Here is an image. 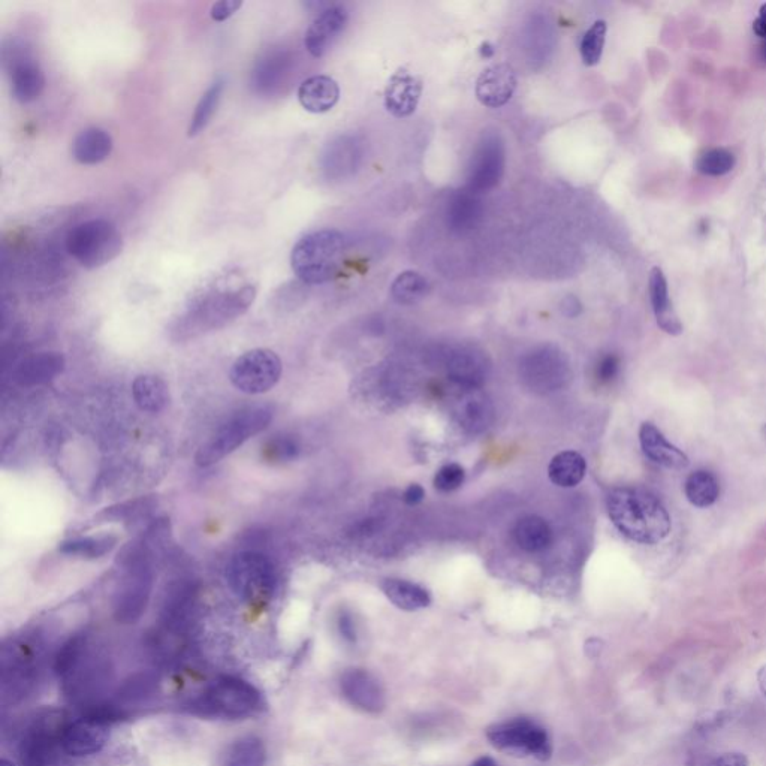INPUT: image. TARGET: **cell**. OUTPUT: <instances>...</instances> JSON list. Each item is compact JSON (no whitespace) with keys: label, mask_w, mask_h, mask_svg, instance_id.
<instances>
[{"label":"cell","mask_w":766,"mask_h":766,"mask_svg":"<svg viewBox=\"0 0 766 766\" xmlns=\"http://www.w3.org/2000/svg\"><path fill=\"white\" fill-rule=\"evenodd\" d=\"M606 509L612 524L638 544L656 545L671 533L668 509L656 494L644 488H614L606 497Z\"/></svg>","instance_id":"obj_1"},{"label":"cell","mask_w":766,"mask_h":766,"mask_svg":"<svg viewBox=\"0 0 766 766\" xmlns=\"http://www.w3.org/2000/svg\"><path fill=\"white\" fill-rule=\"evenodd\" d=\"M256 298V286L244 283L228 289H211L196 298L171 330L177 342L195 339L201 334L220 330L249 310Z\"/></svg>","instance_id":"obj_2"},{"label":"cell","mask_w":766,"mask_h":766,"mask_svg":"<svg viewBox=\"0 0 766 766\" xmlns=\"http://www.w3.org/2000/svg\"><path fill=\"white\" fill-rule=\"evenodd\" d=\"M345 249V235L336 229L310 232L292 249V270L306 285L330 282L339 273Z\"/></svg>","instance_id":"obj_3"},{"label":"cell","mask_w":766,"mask_h":766,"mask_svg":"<svg viewBox=\"0 0 766 766\" xmlns=\"http://www.w3.org/2000/svg\"><path fill=\"white\" fill-rule=\"evenodd\" d=\"M119 557L126 576L114 599V617L119 623L134 624L146 612L155 575L150 565V553L140 545L129 544Z\"/></svg>","instance_id":"obj_4"},{"label":"cell","mask_w":766,"mask_h":766,"mask_svg":"<svg viewBox=\"0 0 766 766\" xmlns=\"http://www.w3.org/2000/svg\"><path fill=\"white\" fill-rule=\"evenodd\" d=\"M262 708V696L249 681L223 677L191 702V713L208 719H244Z\"/></svg>","instance_id":"obj_5"},{"label":"cell","mask_w":766,"mask_h":766,"mask_svg":"<svg viewBox=\"0 0 766 766\" xmlns=\"http://www.w3.org/2000/svg\"><path fill=\"white\" fill-rule=\"evenodd\" d=\"M273 409L268 406L250 407L237 413L223 424L195 455L199 467L213 466L232 454L244 442L264 431L273 421Z\"/></svg>","instance_id":"obj_6"},{"label":"cell","mask_w":766,"mask_h":766,"mask_svg":"<svg viewBox=\"0 0 766 766\" xmlns=\"http://www.w3.org/2000/svg\"><path fill=\"white\" fill-rule=\"evenodd\" d=\"M66 249L81 267L95 270L110 264L122 253L123 237L108 220H87L69 232Z\"/></svg>","instance_id":"obj_7"},{"label":"cell","mask_w":766,"mask_h":766,"mask_svg":"<svg viewBox=\"0 0 766 766\" xmlns=\"http://www.w3.org/2000/svg\"><path fill=\"white\" fill-rule=\"evenodd\" d=\"M225 575L231 590L250 605H264L276 593V569L267 556L256 551L235 554Z\"/></svg>","instance_id":"obj_8"},{"label":"cell","mask_w":766,"mask_h":766,"mask_svg":"<svg viewBox=\"0 0 766 766\" xmlns=\"http://www.w3.org/2000/svg\"><path fill=\"white\" fill-rule=\"evenodd\" d=\"M487 738L494 749L515 758L532 756L539 761H548L553 755V744L547 729L526 717L490 726Z\"/></svg>","instance_id":"obj_9"},{"label":"cell","mask_w":766,"mask_h":766,"mask_svg":"<svg viewBox=\"0 0 766 766\" xmlns=\"http://www.w3.org/2000/svg\"><path fill=\"white\" fill-rule=\"evenodd\" d=\"M282 360L270 349H253L241 355L231 369V382L249 395L265 394L282 378Z\"/></svg>","instance_id":"obj_10"},{"label":"cell","mask_w":766,"mask_h":766,"mask_svg":"<svg viewBox=\"0 0 766 766\" xmlns=\"http://www.w3.org/2000/svg\"><path fill=\"white\" fill-rule=\"evenodd\" d=\"M521 375L533 391H554L568 381V363L556 349L542 348L524 360Z\"/></svg>","instance_id":"obj_11"},{"label":"cell","mask_w":766,"mask_h":766,"mask_svg":"<svg viewBox=\"0 0 766 766\" xmlns=\"http://www.w3.org/2000/svg\"><path fill=\"white\" fill-rule=\"evenodd\" d=\"M505 173V146L499 137L484 138L470 167L467 189L475 193L496 188Z\"/></svg>","instance_id":"obj_12"},{"label":"cell","mask_w":766,"mask_h":766,"mask_svg":"<svg viewBox=\"0 0 766 766\" xmlns=\"http://www.w3.org/2000/svg\"><path fill=\"white\" fill-rule=\"evenodd\" d=\"M340 689L349 704L369 714L385 710V690L378 677L366 669H348L340 678Z\"/></svg>","instance_id":"obj_13"},{"label":"cell","mask_w":766,"mask_h":766,"mask_svg":"<svg viewBox=\"0 0 766 766\" xmlns=\"http://www.w3.org/2000/svg\"><path fill=\"white\" fill-rule=\"evenodd\" d=\"M59 741L66 755L74 756V758L96 755L101 752L107 741L104 722L89 717V719L66 723L60 728Z\"/></svg>","instance_id":"obj_14"},{"label":"cell","mask_w":766,"mask_h":766,"mask_svg":"<svg viewBox=\"0 0 766 766\" xmlns=\"http://www.w3.org/2000/svg\"><path fill=\"white\" fill-rule=\"evenodd\" d=\"M518 78L515 69L508 63L484 69L476 80L475 93L484 107L502 108L511 101L517 90Z\"/></svg>","instance_id":"obj_15"},{"label":"cell","mask_w":766,"mask_h":766,"mask_svg":"<svg viewBox=\"0 0 766 766\" xmlns=\"http://www.w3.org/2000/svg\"><path fill=\"white\" fill-rule=\"evenodd\" d=\"M422 89L421 78L410 74L407 69H397L385 87L383 102L386 111L397 119L412 116L421 101Z\"/></svg>","instance_id":"obj_16"},{"label":"cell","mask_w":766,"mask_h":766,"mask_svg":"<svg viewBox=\"0 0 766 766\" xmlns=\"http://www.w3.org/2000/svg\"><path fill=\"white\" fill-rule=\"evenodd\" d=\"M349 15L343 6L324 9L307 29L304 45L313 57H322L348 26Z\"/></svg>","instance_id":"obj_17"},{"label":"cell","mask_w":766,"mask_h":766,"mask_svg":"<svg viewBox=\"0 0 766 766\" xmlns=\"http://www.w3.org/2000/svg\"><path fill=\"white\" fill-rule=\"evenodd\" d=\"M639 443L645 457L654 464L671 470H683L689 466V457L677 446L672 445L651 422H644L639 428Z\"/></svg>","instance_id":"obj_18"},{"label":"cell","mask_w":766,"mask_h":766,"mask_svg":"<svg viewBox=\"0 0 766 766\" xmlns=\"http://www.w3.org/2000/svg\"><path fill=\"white\" fill-rule=\"evenodd\" d=\"M454 415L464 430L473 434L482 433L493 422V404L481 388L463 389L455 401Z\"/></svg>","instance_id":"obj_19"},{"label":"cell","mask_w":766,"mask_h":766,"mask_svg":"<svg viewBox=\"0 0 766 766\" xmlns=\"http://www.w3.org/2000/svg\"><path fill=\"white\" fill-rule=\"evenodd\" d=\"M448 376L461 389H479L487 381L488 363L473 349H458L448 360Z\"/></svg>","instance_id":"obj_20"},{"label":"cell","mask_w":766,"mask_h":766,"mask_svg":"<svg viewBox=\"0 0 766 766\" xmlns=\"http://www.w3.org/2000/svg\"><path fill=\"white\" fill-rule=\"evenodd\" d=\"M65 370V357L59 352H39L18 364L14 381L20 386L44 385Z\"/></svg>","instance_id":"obj_21"},{"label":"cell","mask_w":766,"mask_h":766,"mask_svg":"<svg viewBox=\"0 0 766 766\" xmlns=\"http://www.w3.org/2000/svg\"><path fill=\"white\" fill-rule=\"evenodd\" d=\"M648 292H650L651 307L656 316L657 325L671 336H680L683 333V324L675 313L669 297L668 280L663 274L662 268L654 267L648 280Z\"/></svg>","instance_id":"obj_22"},{"label":"cell","mask_w":766,"mask_h":766,"mask_svg":"<svg viewBox=\"0 0 766 766\" xmlns=\"http://www.w3.org/2000/svg\"><path fill=\"white\" fill-rule=\"evenodd\" d=\"M340 99V87L328 75L307 78L298 87V102L312 114H324L333 110Z\"/></svg>","instance_id":"obj_23"},{"label":"cell","mask_w":766,"mask_h":766,"mask_svg":"<svg viewBox=\"0 0 766 766\" xmlns=\"http://www.w3.org/2000/svg\"><path fill=\"white\" fill-rule=\"evenodd\" d=\"M12 95L21 104H30L42 95L45 75L38 62L30 57L15 60L11 71Z\"/></svg>","instance_id":"obj_24"},{"label":"cell","mask_w":766,"mask_h":766,"mask_svg":"<svg viewBox=\"0 0 766 766\" xmlns=\"http://www.w3.org/2000/svg\"><path fill=\"white\" fill-rule=\"evenodd\" d=\"M113 138L101 128H87L75 137L72 156L81 165H98L110 158Z\"/></svg>","instance_id":"obj_25"},{"label":"cell","mask_w":766,"mask_h":766,"mask_svg":"<svg viewBox=\"0 0 766 766\" xmlns=\"http://www.w3.org/2000/svg\"><path fill=\"white\" fill-rule=\"evenodd\" d=\"M514 539L526 553H542L553 544V530L544 518L527 515L515 524Z\"/></svg>","instance_id":"obj_26"},{"label":"cell","mask_w":766,"mask_h":766,"mask_svg":"<svg viewBox=\"0 0 766 766\" xmlns=\"http://www.w3.org/2000/svg\"><path fill=\"white\" fill-rule=\"evenodd\" d=\"M382 591L389 602L403 611H419L430 606V593L421 585L406 579L389 578L382 582Z\"/></svg>","instance_id":"obj_27"},{"label":"cell","mask_w":766,"mask_h":766,"mask_svg":"<svg viewBox=\"0 0 766 766\" xmlns=\"http://www.w3.org/2000/svg\"><path fill=\"white\" fill-rule=\"evenodd\" d=\"M135 404L143 412L159 413L170 403V389L158 376L141 375L132 383Z\"/></svg>","instance_id":"obj_28"},{"label":"cell","mask_w":766,"mask_h":766,"mask_svg":"<svg viewBox=\"0 0 766 766\" xmlns=\"http://www.w3.org/2000/svg\"><path fill=\"white\" fill-rule=\"evenodd\" d=\"M289 57L279 53L265 56L253 71V86L261 93H274L283 86L289 74Z\"/></svg>","instance_id":"obj_29"},{"label":"cell","mask_w":766,"mask_h":766,"mask_svg":"<svg viewBox=\"0 0 766 766\" xmlns=\"http://www.w3.org/2000/svg\"><path fill=\"white\" fill-rule=\"evenodd\" d=\"M587 473V463L579 452L563 451L551 460L548 476L560 488H574L581 484Z\"/></svg>","instance_id":"obj_30"},{"label":"cell","mask_w":766,"mask_h":766,"mask_svg":"<svg viewBox=\"0 0 766 766\" xmlns=\"http://www.w3.org/2000/svg\"><path fill=\"white\" fill-rule=\"evenodd\" d=\"M158 506V499L155 496L140 497V499L129 500V502L119 503V505L105 508L104 511L95 515L96 524L99 523H125L132 524L143 518L149 517Z\"/></svg>","instance_id":"obj_31"},{"label":"cell","mask_w":766,"mask_h":766,"mask_svg":"<svg viewBox=\"0 0 766 766\" xmlns=\"http://www.w3.org/2000/svg\"><path fill=\"white\" fill-rule=\"evenodd\" d=\"M117 536H84V538L68 539L59 545V553L74 559L98 560L110 554L116 548Z\"/></svg>","instance_id":"obj_32"},{"label":"cell","mask_w":766,"mask_h":766,"mask_svg":"<svg viewBox=\"0 0 766 766\" xmlns=\"http://www.w3.org/2000/svg\"><path fill=\"white\" fill-rule=\"evenodd\" d=\"M687 500L696 508H710L720 497V482L710 470H695L684 484Z\"/></svg>","instance_id":"obj_33"},{"label":"cell","mask_w":766,"mask_h":766,"mask_svg":"<svg viewBox=\"0 0 766 766\" xmlns=\"http://www.w3.org/2000/svg\"><path fill=\"white\" fill-rule=\"evenodd\" d=\"M482 216L481 201L476 198V193L463 191L452 198L448 208V223L455 231L472 229Z\"/></svg>","instance_id":"obj_34"},{"label":"cell","mask_w":766,"mask_h":766,"mask_svg":"<svg viewBox=\"0 0 766 766\" xmlns=\"http://www.w3.org/2000/svg\"><path fill=\"white\" fill-rule=\"evenodd\" d=\"M430 292V283L416 271H404L391 285V297L401 306H412L424 300Z\"/></svg>","instance_id":"obj_35"},{"label":"cell","mask_w":766,"mask_h":766,"mask_svg":"<svg viewBox=\"0 0 766 766\" xmlns=\"http://www.w3.org/2000/svg\"><path fill=\"white\" fill-rule=\"evenodd\" d=\"M267 749L261 738L247 735L235 741L226 753L225 766H265Z\"/></svg>","instance_id":"obj_36"},{"label":"cell","mask_w":766,"mask_h":766,"mask_svg":"<svg viewBox=\"0 0 766 766\" xmlns=\"http://www.w3.org/2000/svg\"><path fill=\"white\" fill-rule=\"evenodd\" d=\"M223 90H225V80L219 78L201 96L198 105H196L195 113H193L191 125H189V137H196V135L201 134L207 128L208 123L211 122L214 113L217 111V107H219Z\"/></svg>","instance_id":"obj_37"},{"label":"cell","mask_w":766,"mask_h":766,"mask_svg":"<svg viewBox=\"0 0 766 766\" xmlns=\"http://www.w3.org/2000/svg\"><path fill=\"white\" fill-rule=\"evenodd\" d=\"M606 33H608L606 21L597 20L582 36L579 53H581V59L585 66H596L602 59Z\"/></svg>","instance_id":"obj_38"},{"label":"cell","mask_w":766,"mask_h":766,"mask_svg":"<svg viewBox=\"0 0 766 766\" xmlns=\"http://www.w3.org/2000/svg\"><path fill=\"white\" fill-rule=\"evenodd\" d=\"M735 155L726 149H711L702 153L696 161V170L708 177H720L734 170Z\"/></svg>","instance_id":"obj_39"},{"label":"cell","mask_w":766,"mask_h":766,"mask_svg":"<svg viewBox=\"0 0 766 766\" xmlns=\"http://www.w3.org/2000/svg\"><path fill=\"white\" fill-rule=\"evenodd\" d=\"M300 443L291 436H277L265 445L264 455L271 463H288L300 455Z\"/></svg>","instance_id":"obj_40"},{"label":"cell","mask_w":766,"mask_h":766,"mask_svg":"<svg viewBox=\"0 0 766 766\" xmlns=\"http://www.w3.org/2000/svg\"><path fill=\"white\" fill-rule=\"evenodd\" d=\"M464 479H466V472L460 464H446L437 470L434 476V487L440 493H452L464 484Z\"/></svg>","instance_id":"obj_41"},{"label":"cell","mask_w":766,"mask_h":766,"mask_svg":"<svg viewBox=\"0 0 766 766\" xmlns=\"http://www.w3.org/2000/svg\"><path fill=\"white\" fill-rule=\"evenodd\" d=\"M620 372V360L615 355H605L596 367L597 381L609 383L614 381Z\"/></svg>","instance_id":"obj_42"},{"label":"cell","mask_w":766,"mask_h":766,"mask_svg":"<svg viewBox=\"0 0 766 766\" xmlns=\"http://www.w3.org/2000/svg\"><path fill=\"white\" fill-rule=\"evenodd\" d=\"M243 6L241 0H222L211 6L210 15L214 21H225L231 18Z\"/></svg>","instance_id":"obj_43"},{"label":"cell","mask_w":766,"mask_h":766,"mask_svg":"<svg viewBox=\"0 0 766 766\" xmlns=\"http://www.w3.org/2000/svg\"><path fill=\"white\" fill-rule=\"evenodd\" d=\"M749 759L743 753L732 752L717 756L705 766H749Z\"/></svg>","instance_id":"obj_44"},{"label":"cell","mask_w":766,"mask_h":766,"mask_svg":"<svg viewBox=\"0 0 766 766\" xmlns=\"http://www.w3.org/2000/svg\"><path fill=\"white\" fill-rule=\"evenodd\" d=\"M337 626H339L340 635L348 642L357 641V629H355L354 618L349 612H342L337 620Z\"/></svg>","instance_id":"obj_45"},{"label":"cell","mask_w":766,"mask_h":766,"mask_svg":"<svg viewBox=\"0 0 766 766\" xmlns=\"http://www.w3.org/2000/svg\"><path fill=\"white\" fill-rule=\"evenodd\" d=\"M424 497H425L424 488H422L421 485H418V484L409 485V488H407V490L404 491V494H403L404 503H406V505H409V506L418 505V503H421L422 500H424Z\"/></svg>","instance_id":"obj_46"},{"label":"cell","mask_w":766,"mask_h":766,"mask_svg":"<svg viewBox=\"0 0 766 766\" xmlns=\"http://www.w3.org/2000/svg\"><path fill=\"white\" fill-rule=\"evenodd\" d=\"M753 32H755V35L759 36L761 39L766 38V3L759 9L758 18H756L755 23H753Z\"/></svg>","instance_id":"obj_47"},{"label":"cell","mask_w":766,"mask_h":766,"mask_svg":"<svg viewBox=\"0 0 766 766\" xmlns=\"http://www.w3.org/2000/svg\"><path fill=\"white\" fill-rule=\"evenodd\" d=\"M472 766H497V764L493 758H490V756H481V758H478L473 762Z\"/></svg>","instance_id":"obj_48"},{"label":"cell","mask_w":766,"mask_h":766,"mask_svg":"<svg viewBox=\"0 0 766 766\" xmlns=\"http://www.w3.org/2000/svg\"><path fill=\"white\" fill-rule=\"evenodd\" d=\"M758 683H759V689H761V692L764 693V696L766 698V665L762 666L761 671H759Z\"/></svg>","instance_id":"obj_49"},{"label":"cell","mask_w":766,"mask_h":766,"mask_svg":"<svg viewBox=\"0 0 766 766\" xmlns=\"http://www.w3.org/2000/svg\"><path fill=\"white\" fill-rule=\"evenodd\" d=\"M481 54L484 57H487V59H490V57L494 56V47L490 44V42H484V44L481 45Z\"/></svg>","instance_id":"obj_50"},{"label":"cell","mask_w":766,"mask_h":766,"mask_svg":"<svg viewBox=\"0 0 766 766\" xmlns=\"http://www.w3.org/2000/svg\"><path fill=\"white\" fill-rule=\"evenodd\" d=\"M761 45H759V56H761L762 62L766 65V38L761 39Z\"/></svg>","instance_id":"obj_51"},{"label":"cell","mask_w":766,"mask_h":766,"mask_svg":"<svg viewBox=\"0 0 766 766\" xmlns=\"http://www.w3.org/2000/svg\"><path fill=\"white\" fill-rule=\"evenodd\" d=\"M0 766H15L12 764L11 761H8V759H2V762H0Z\"/></svg>","instance_id":"obj_52"}]
</instances>
